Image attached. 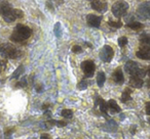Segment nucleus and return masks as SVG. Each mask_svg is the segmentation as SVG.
Masks as SVG:
<instances>
[{
	"label": "nucleus",
	"instance_id": "obj_1",
	"mask_svg": "<svg viewBox=\"0 0 150 139\" xmlns=\"http://www.w3.org/2000/svg\"><path fill=\"white\" fill-rule=\"evenodd\" d=\"M32 30L27 26H24L22 24H18L17 27L15 28L13 34L11 36V41L13 42H23L25 40H27L28 38L31 36Z\"/></svg>",
	"mask_w": 150,
	"mask_h": 139
},
{
	"label": "nucleus",
	"instance_id": "obj_2",
	"mask_svg": "<svg viewBox=\"0 0 150 139\" xmlns=\"http://www.w3.org/2000/svg\"><path fill=\"white\" fill-rule=\"evenodd\" d=\"M0 15L6 23H13L15 20L18 19L17 9H13L8 2L0 3Z\"/></svg>",
	"mask_w": 150,
	"mask_h": 139
},
{
	"label": "nucleus",
	"instance_id": "obj_3",
	"mask_svg": "<svg viewBox=\"0 0 150 139\" xmlns=\"http://www.w3.org/2000/svg\"><path fill=\"white\" fill-rule=\"evenodd\" d=\"M0 54L7 58H17L20 56V51L9 44H0Z\"/></svg>",
	"mask_w": 150,
	"mask_h": 139
},
{
	"label": "nucleus",
	"instance_id": "obj_4",
	"mask_svg": "<svg viewBox=\"0 0 150 139\" xmlns=\"http://www.w3.org/2000/svg\"><path fill=\"white\" fill-rule=\"evenodd\" d=\"M125 70L127 74H129L131 76L133 75H137V76H140V77H144L146 74V72L144 71L143 68H141L139 66V64L137 62L133 61V60H129L125 64Z\"/></svg>",
	"mask_w": 150,
	"mask_h": 139
},
{
	"label": "nucleus",
	"instance_id": "obj_5",
	"mask_svg": "<svg viewBox=\"0 0 150 139\" xmlns=\"http://www.w3.org/2000/svg\"><path fill=\"white\" fill-rule=\"evenodd\" d=\"M127 9H129V4L125 1H116L114 4L112 5V13L114 17H121L127 13Z\"/></svg>",
	"mask_w": 150,
	"mask_h": 139
},
{
	"label": "nucleus",
	"instance_id": "obj_6",
	"mask_svg": "<svg viewBox=\"0 0 150 139\" xmlns=\"http://www.w3.org/2000/svg\"><path fill=\"white\" fill-rule=\"evenodd\" d=\"M137 17L141 20H150V1L144 2L138 6Z\"/></svg>",
	"mask_w": 150,
	"mask_h": 139
},
{
	"label": "nucleus",
	"instance_id": "obj_7",
	"mask_svg": "<svg viewBox=\"0 0 150 139\" xmlns=\"http://www.w3.org/2000/svg\"><path fill=\"white\" fill-rule=\"evenodd\" d=\"M81 70L84 73V75H86V77L90 78L94 75L96 66H95L94 61H92V60H84L81 64Z\"/></svg>",
	"mask_w": 150,
	"mask_h": 139
},
{
	"label": "nucleus",
	"instance_id": "obj_8",
	"mask_svg": "<svg viewBox=\"0 0 150 139\" xmlns=\"http://www.w3.org/2000/svg\"><path fill=\"white\" fill-rule=\"evenodd\" d=\"M113 55H114V51H113V49L109 45H105L100 51V58L104 62L111 61Z\"/></svg>",
	"mask_w": 150,
	"mask_h": 139
},
{
	"label": "nucleus",
	"instance_id": "obj_9",
	"mask_svg": "<svg viewBox=\"0 0 150 139\" xmlns=\"http://www.w3.org/2000/svg\"><path fill=\"white\" fill-rule=\"evenodd\" d=\"M101 17H98V15H88L86 17V22H88V25L90 27L93 28H99L101 25Z\"/></svg>",
	"mask_w": 150,
	"mask_h": 139
},
{
	"label": "nucleus",
	"instance_id": "obj_10",
	"mask_svg": "<svg viewBox=\"0 0 150 139\" xmlns=\"http://www.w3.org/2000/svg\"><path fill=\"white\" fill-rule=\"evenodd\" d=\"M91 5H92V8H94L95 10L102 11V13H104L107 9L106 2L103 1V0H92Z\"/></svg>",
	"mask_w": 150,
	"mask_h": 139
},
{
	"label": "nucleus",
	"instance_id": "obj_11",
	"mask_svg": "<svg viewBox=\"0 0 150 139\" xmlns=\"http://www.w3.org/2000/svg\"><path fill=\"white\" fill-rule=\"evenodd\" d=\"M144 82L142 80V77L140 76H137V75H133L131 76L129 78V85L134 88H141L143 86Z\"/></svg>",
	"mask_w": 150,
	"mask_h": 139
},
{
	"label": "nucleus",
	"instance_id": "obj_12",
	"mask_svg": "<svg viewBox=\"0 0 150 139\" xmlns=\"http://www.w3.org/2000/svg\"><path fill=\"white\" fill-rule=\"evenodd\" d=\"M140 46L141 48H146V49H150V36L143 34L140 37Z\"/></svg>",
	"mask_w": 150,
	"mask_h": 139
},
{
	"label": "nucleus",
	"instance_id": "obj_13",
	"mask_svg": "<svg viewBox=\"0 0 150 139\" xmlns=\"http://www.w3.org/2000/svg\"><path fill=\"white\" fill-rule=\"evenodd\" d=\"M113 80H114L115 83L117 84H122L125 81V78H123V74L121 68H117L115 70V72L113 73Z\"/></svg>",
	"mask_w": 150,
	"mask_h": 139
},
{
	"label": "nucleus",
	"instance_id": "obj_14",
	"mask_svg": "<svg viewBox=\"0 0 150 139\" xmlns=\"http://www.w3.org/2000/svg\"><path fill=\"white\" fill-rule=\"evenodd\" d=\"M136 55H137L138 58H141V59H150V49L141 48L137 51Z\"/></svg>",
	"mask_w": 150,
	"mask_h": 139
},
{
	"label": "nucleus",
	"instance_id": "obj_15",
	"mask_svg": "<svg viewBox=\"0 0 150 139\" xmlns=\"http://www.w3.org/2000/svg\"><path fill=\"white\" fill-rule=\"evenodd\" d=\"M102 129H104L105 131H108V132H114L117 130V124L113 120H110L105 125H103Z\"/></svg>",
	"mask_w": 150,
	"mask_h": 139
},
{
	"label": "nucleus",
	"instance_id": "obj_16",
	"mask_svg": "<svg viewBox=\"0 0 150 139\" xmlns=\"http://www.w3.org/2000/svg\"><path fill=\"white\" fill-rule=\"evenodd\" d=\"M96 104L97 105H99V108H100V110L103 112L104 115L107 114V110H108V105H107V103L104 101V100L102 99V98L98 97L96 100Z\"/></svg>",
	"mask_w": 150,
	"mask_h": 139
},
{
	"label": "nucleus",
	"instance_id": "obj_17",
	"mask_svg": "<svg viewBox=\"0 0 150 139\" xmlns=\"http://www.w3.org/2000/svg\"><path fill=\"white\" fill-rule=\"evenodd\" d=\"M107 105H108V108L111 110L112 112H120V108H119V105L116 103V101L113 99H110L108 101V103H107Z\"/></svg>",
	"mask_w": 150,
	"mask_h": 139
},
{
	"label": "nucleus",
	"instance_id": "obj_18",
	"mask_svg": "<svg viewBox=\"0 0 150 139\" xmlns=\"http://www.w3.org/2000/svg\"><path fill=\"white\" fill-rule=\"evenodd\" d=\"M105 81H106V76H105V74L103 73V72H100V73L98 74V77H97V83H98L99 87L100 88L103 87Z\"/></svg>",
	"mask_w": 150,
	"mask_h": 139
},
{
	"label": "nucleus",
	"instance_id": "obj_19",
	"mask_svg": "<svg viewBox=\"0 0 150 139\" xmlns=\"http://www.w3.org/2000/svg\"><path fill=\"white\" fill-rule=\"evenodd\" d=\"M127 27L131 28L132 30H140L144 27L143 24L139 23V22H136V21H132L131 23H127Z\"/></svg>",
	"mask_w": 150,
	"mask_h": 139
},
{
	"label": "nucleus",
	"instance_id": "obj_20",
	"mask_svg": "<svg viewBox=\"0 0 150 139\" xmlns=\"http://www.w3.org/2000/svg\"><path fill=\"white\" fill-rule=\"evenodd\" d=\"M24 71H25V68H24V66L23 64H21V66H19V68L16 70L15 72H13V76H11V79H16V78H19L20 76L22 75V74L24 73Z\"/></svg>",
	"mask_w": 150,
	"mask_h": 139
},
{
	"label": "nucleus",
	"instance_id": "obj_21",
	"mask_svg": "<svg viewBox=\"0 0 150 139\" xmlns=\"http://www.w3.org/2000/svg\"><path fill=\"white\" fill-rule=\"evenodd\" d=\"M132 97H131V90L129 89H127L125 91H123L122 95H121V100L122 102H127L129 100H131Z\"/></svg>",
	"mask_w": 150,
	"mask_h": 139
},
{
	"label": "nucleus",
	"instance_id": "obj_22",
	"mask_svg": "<svg viewBox=\"0 0 150 139\" xmlns=\"http://www.w3.org/2000/svg\"><path fill=\"white\" fill-rule=\"evenodd\" d=\"M54 34H56V36L58 38H60L61 36H62V28H61V24L60 23H57L56 25H54Z\"/></svg>",
	"mask_w": 150,
	"mask_h": 139
},
{
	"label": "nucleus",
	"instance_id": "obj_23",
	"mask_svg": "<svg viewBox=\"0 0 150 139\" xmlns=\"http://www.w3.org/2000/svg\"><path fill=\"white\" fill-rule=\"evenodd\" d=\"M62 116L64 118H67V119H71L73 117V112L71 110H62Z\"/></svg>",
	"mask_w": 150,
	"mask_h": 139
},
{
	"label": "nucleus",
	"instance_id": "obj_24",
	"mask_svg": "<svg viewBox=\"0 0 150 139\" xmlns=\"http://www.w3.org/2000/svg\"><path fill=\"white\" fill-rule=\"evenodd\" d=\"M127 44V37H120L118 39V45L120 47H125Z\"/></svg>",
	"mask_w": 150,
	"mask_h": 139
},
{
	"label": "nucleus",
	"instance_id": "obj_25",
	"mask_svg": "<svg viewBox=\"0 0 150 139\" xmlns=\"http://www.w3.org/2000/svg\"><path fill=\"white\" fill-rule=\"evenodd\" d=\"M88 82L86 81V80H82L81 82H80L79 84H78V86H77V88L79 90H84V89H86L88 88Z\"/></svg>",
	"mask_w": 150,
	"mask_h": 139
},
{
	"label": "nucleus",
	"instance_id": "obj_26",
	"mask_svg": "<svg viewBox=\"0 0 150 139\" xmlns=\"http://www.w3.org/2000/svg\"><path fill=\"white\" fill-rule=\"evenodd\" d=\"M108 25L111 26V27H113V28H116V29H118V28H120L121 26H122V24H121L120 22H112V21H110V22H108Z\"/></svg>",
	"mask_w": 150,
	"mask_h": 139
},
{
	"label": "nucleus",
	"instance_id": "obj_27",
	"mask_svg": "<svg viewBox=\"0 0 150 139\" xmlns=\"http://www.w3.org/2000/svg\"><path fill=\"white\" fill-rule=\"evenodd\" d=\"M72 51L74 52V53H80V52L82 51V48L80 47L79 45H75L72 47Z\"/></svg>",
	"mask_w": 150,
	"mask_h": 139
},
{
	"label": "nucleus",
	"instance_id": "obj_28",
	"mask_svg": "<svg viewBox=\"0 0 150 139\" xmlns=\"http://www.w3.org/2000/svg\"><path fill=\"white\" fill-rule=\"evenodd\" d=\"M26 85H27V81H26L25 78H24V79H22L19 83H17V87H25Z\"/></svg>",
	"mask_w": 150,
	"mask_h": 139
},
{
	"label": "nucleus",
	"instance_id": "obj_29",
	"mask_svg": "<svg viewBox=\"0 0 150 139\" xmlns=\"http://www.w3.org/2000/svg\"><path fill=\"white\" fill-rule=\"evenodd\" d=\"M146 114H147L148 116H150V102L146 103Z\"/></svg>",
	"mask_w": 150,
	"mask_h": 139
},
{
	"label": "nucleus",
	"instance_id": "obj_30",
	"mask_svg": "<svg viewBox=\"0 0 150 139\" xmlns=\"http://www.w3.org/2000/svg\"><path fill=\"white\" fill-rule=\"evenodd\" d=\"M23 11L20 10V9H17V17L18 19H21V17H23Z\"/></svg>",
	"mask_w": 150,
	"mask_h": 139
},
{
	"label": "nucleus",
	"instance_id": "obj_31",
	"mask_svg": "<svg viewBox=\"0 0 150 139\" xmlns=\"http://www.w3.org/2000/svg\"><path fill=\"white\" fill-rule=\"evenodd\" d=\"M56 124L58 125V127H64V126H66V123L62 122V121H59V122H57Z\"/></svg>",
	"mask_w": 150,
	"mask_h": 139
},
{
	"label": "nucleus",
	"instance_id": "obj_32",
	"mask_svg": "<svg viewBox=\"0 0 150 139\" xmlns=\"http://www.w3.org/2000/svg\"><path fill=\"white\" fill-rule=\"evenodd\" d=\"M48 106H50V105H48V104H45V105L42 106V110H45V108H47Z\"/></svg>",
	"mask_w": 150,
	"mask_h": 139
},
{
	"label": "nucleus",
	"instance_id": "obj_33",
	"mask_svg": "<svg viewBox=\"0 0 150 139\" xmlns=\"http://www.w3.org/2000/svg\"><path fill=\"white\" fill-rule=\"evenodd\" d=\"M42 138H48V136H46V135H41V139Z\"/></svg>",
	"mask_w": 150,
	"mask_h": 139
},
{
	"label": "nucleus",
	"instance_id": "obj_34",
	"mask_svg": "<svg viewBox=\"0 0 150 139\" xmlns=\"http://www.w3.org/2000/svg\"><path fill=\"white\" fill-rule=\"evenodd\" d=\"M1 68H2V64H1V61H0V72H1Z\"/></svg>",
	"mask_w": 150,
	"mask_h": 139
},
{
	"label": "nucleus",
	"instance_id": "obj_35",
	"mask_svg": "<svg viewBox=\"0 0 150 139\" xmlns=\"http://www.w3.org/2000/svg\"><path fill=\"white\" fill-rule=\"evenodd\" d=\"M148 88H150V81H148ZM150 95V94H149Z\"/></svg>",
	"mask_w": 150,
	"mask_h": 139
},
{
	"label": "nucleus",
	"instance_id": "obj_36",
	"mask_svg": "<svg viewBox=\"0 0 150 139\" xmlns=\"http://www.w3.org/2000/svg\"><path fill=\"white\" fill-rule=\"evenodd\" d=\"M148 74H149V75H150V68H148Z\"/></svg>",
	"mask_w": 150,
	"mask_h": 139
},
{
	"label": "nucleus",
	"instance_id": "obj_37",
	"mask_svg": "<svg viewBox=\"0 0 150 139\" xmlns=\"http://www.w3.org/2000/svg\"><path fill=\"white\" fill-rule=\"evenodd\" d=\"M148 122H149V123H150V119H149V120H148Z\"/></svg>",
	"mask_w": 150,
	"mask_h": 139
},
{
	"label": "nucleus",
	"instance_id": "obj_38",
	"mask_svg": "<svg viewBox=\"0 0 150 139\" xmlns=\"http://www.w3.org/2000/svg\"><path fill=\"white\" fill-rule=\"evenodd\" d=\"M91 1H92V0H91Z\"/></svg>",
	"mask_w": 150,
	"mask_h": 139
}]
</instances>
